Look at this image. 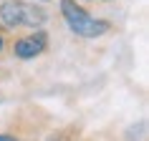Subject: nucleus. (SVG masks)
<instances>
[{"instance_id": "1", "label": "nucleus", "mask_w": 149, "mask_h": 141, "mask_svg": "<svg viewBox=\"0 0 149 141\" xmlns=\"http://www.w3.org/2000/svg\"><path fill=\"white\" fill-rule=\"evenodd\" d=\"M0 20L10 28H40L48 20V13L25 0H5L0 5Z\"/></svg>"}, {"instance_id": "2", "label": "nucleus", "mask_w": 149, "mask_h": 141, "mask_svg": "<svg viewBox=\"0 0 149 141\" xmlns=\"http://www.w3.org/2000/svg\"><path fill=\"white\" fill-rule=\"evenodd\" d=\"M61 13L63 20L68 23V28L81 38H99L104 33H109V20H96L91 18L84 8H79L73 0H61Z\"/></svg>"}, {"instance_id": "3", "label": "nucleus", "mask_w": 149, "mask_h": 141, "mask_svg": "<svg viewBox=\"0 0 149 141\" xmlns=\"http://www.w3.org/2000/svg\"><path fill=\"white\" fill-rule=\"evenodd\" d=\"M48 46V35L43 30H36L31 33V35H25V38H20L15 43V55L18 58H23V61H28V58H36V55H40L43 50H46Z\"/></svg>"}, {"instance_id": "4", "label": "nucleus", "mask_w": 149, "mask_h": 141, "mask_svg": "<svg viewBox=\"0 0 149 141\" xmlns=\"http://www.w3.org/2000/svg\"><path fill=\"white\" fill-rule=\"evenodd\" d=\"M0 141H18L15 136H8V133H0Z\"/></svg>"}, {"instance_id": "5", "label": "nucleus", "mask_w": 149, "mask_h": 141, "mask_svg": "<svg viewBox=\"0 0 149 141\" xmlns=\"http://www.w3.org/2000/svg\"><path fill=\"white\" fill-rule=\"evenodd\" d=\"M0 50H3V38H0Z\"/></svg>"}]
</instances>
